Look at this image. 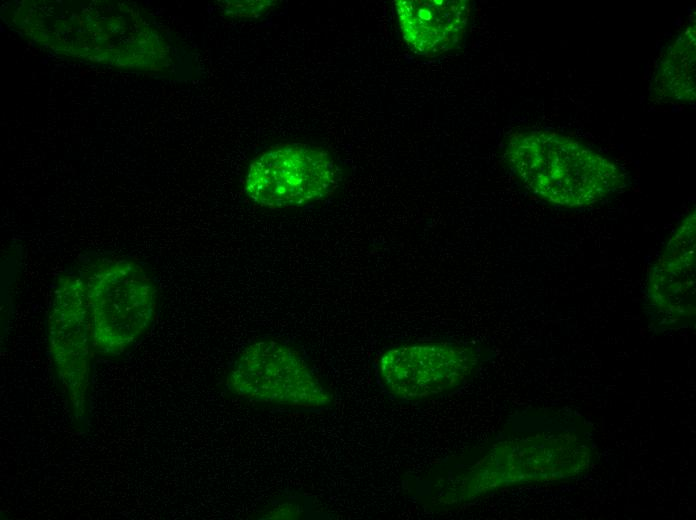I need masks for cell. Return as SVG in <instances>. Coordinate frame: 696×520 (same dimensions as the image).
I'll list each match as a JSON object with an SVG mask.
<instances>
[{
	"mask_svg": "<svg viewBox=\"0 0 696 520\" xmlns=\"http://www.w3.org/2000/svg\"><path fill=\"white\" fill-rule=\"evenodd\" d=\"M6 21L37 45L67 58L138 72L169 63L163 37L131 4L110 1H22Z\"/></svg>",
	"mask_w": 696,
	"mask_h": 520,
	"instance_id": "obj_1",
	"label": "cell"
},
{
	"mask_svg": "<svg viewBox=\"0 0 696 520\" xmlns=\"http://www.w3.org/2000/svg\"><path fill=\"white\" fill-rule=\"evenodd\" d=\"M48 342L58 379L80 421L87 412L95 354L90 307L81 276L59 277L48 316Z\"/></svg>",
	"mask_w": 696,
	"mask_h": 520,
	"instance_id": "obj_7",
	"label": "cell"
},
{
	"mask_svg": "<svg viewBox=\"0 0 696 520\" xmlns=\"http://www.w3.org/2000/svg\"><path fill=\"white\" fill-rule=\"evenodd\" d=\"M226 387L244 401L291 413L318 412L334 401L303 354L274 338L252 341L239 353Z\"/></svg>",
	"mask_w": 696,
	"mask_h": 520,
	"instance_id": "obj_4",
	"label": "cell"
},
{
	"mask_svg": "<svg viewBox=\"0 0 696 520\" xmlns=\"http://www.w3.org/2000/svg\"><path fill=\"white\" fill-rule=\"evenodd\" d=\"M403 39L418 55L435 57L454 49L468 27V0H396Z\"/></svg>",
	"mask_w": 696,
	"mask_h": 520,
	"instance_id": "obj_9",
	"label": "cell"
},
{
	"mask_svg": "<svg viewBox=\"0 0 696 520\" xmlns=\"http://www.w3.org/2000/svg\"><path fill=\"white\" fill-rule=\"evenodd\" d=\"M90 307L95 354L120 355L153 324L158 292L147 269L123 257H105L82 274Z\"/></svg>",
	"mask_w": 696,
	"mask_h": 520,
	"instance_id": "obj_3",
	"label": "cell"
},
{
	"mask_svg": "<svg viewBox=\"0 0 696 520\" xmlns=\"http://www.w3.org/2000/svg\"><path fill=\"white\" fill-rule=\"evenodd\" d=\"M505 158L533 194L566 208L600 203L627 183L625 173L615 162L558 132L512 133L505 146Z\"/></svg>",
	"mask_w": 696,
	"mask_h": 520,
	"instance_id": "obj_2",
	"label": "cell"
},
{
	"mask_svg": "<svg viewBox=\"0 0 696 520\" xmlns=\"http://www.w3.org/2000/svg\"><path fill=\"white\" fill-rule=\"evenodd\" d=\"M479 353L452 342L400 345L384 351L376 374L382 389L402 401H421L450 393L476 371Z\"/></svg>",
	"mask_w": 696,
	"mask_h": 520,
	"instance_id": "obj_6",
	"label": "cell"
},
{
	"mask_svg": "<svg viewBox=\"0 0 696 520\" xmlns=\"http://www.w3.org/2000/svg\"><path fill=\"white\" fill-rule=\"evenodd\" d=\"M339 168L324 149L302 143L271 147L249 165L244 191L256 204L272 209L301 207L334 192Z\"/></svg>",
	"mask_w": 696,
	"mask_h": 520,
	"instance_id": "obj_5",
	"label": "cell"
},
{
	"mask_svg": "<svg viewBox=\"0 0 696 520\" xmlns=\"http://www.w3.org/2000/svg\"><path fill=\"white\" fill-rule=\"evenodd\" d=\"M696 216L693 208L652 264L643 308L656 331L691 327L695 321Z\"/></svg>",
	"mask_w": 696,
	"mask_h": 520,
	"instance_id": "obj_8",
	"label": "cell"
},
{
	"mask_svg": "<svg viewBox=\"0 0 696 520\" xmlns=\"http://www.w3.org/2000/svg\"><path fill=\"white\" fill-rule=\"evenodd\" d=\"M221 3L227 15L257 17L269 11L276 1H223Z\"/></svg>",
	"mask_w": 696,
	"mask_h": 520,
	"instance_id": "obj_11",
	"label": "cell"
},
{
	"mask_svg": "<svg viewBox=\"0 0 696 520\" xmlns=\"http://www.w3.org/2000/svg\"><path fill=\"white\" fill-rule=\"evenodd\" d=\"M695 17L684 26L667 47L656 68L653 91L663 100L679 103L695 101L696 60Z\"/></svg>",
	"mask_w": 696,
	"mask_h": 520,
	"instance_id": "obj_10",
	"label": "cell"
}]
</instances>
